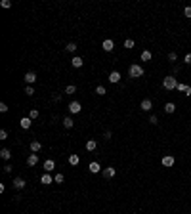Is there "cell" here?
<instances>
[{
	"label": "cell",
	"mask_w": 191,
	"mask_h": 214,
	"mask_svg": "<svg viewBox=\"0 0 191 214\" xmlns=\"http://www.w3.org/2000/svg\"><path fill=\"white\" fill-rule=\"evenodd\" d=\"M65 48H67V52H75V50H76V44H75V42H69Z\"/></svg>",
	"instance_id": "28"
},
{
	"label": "cell",
	"mask_w": 191,
	"mask_h": 214,
	"mask_svg": "<svg viewBox=\"0 0 191 214\" xmlns=\"http://www.w3.org/2000/svg\"><path fill=\"white\" fill-rule=\"evenodd\" d=\"M128 75L132 77V79H140L143 75V67L142 65H130V69H128Z\"/></svg>",
	"instance_id": "2"
},
{
	"label": "cell",
	"mask_w": 191,
	"mask_h": 214,
	"mask_svg": "<svg viewBox=\"0 0 191 214\" xmlns=\"http://www.w3.org/2000/svg\"><path fill=\"white\" fill-rule=\"evenodd\" d=\"M176 59H178L176 52H170V54H168V61H176Z\"/></svg>",
	"instance_id": "30"
},
{
	"label": "cell",
	"mask_w": 191,
	"mask_h": 214,
	"mask_svg": "<svg viewBox=\"0 0 191 214\" xmlns=\"http://www.w3.org/2000/svg\"><path fill=\"white\" fill-rule=\"evenodd\" d=\"M151 57H153V54L149 50H143L142 52V61H151Z\"/></svg>",
	"instance_id": "21"
},
{
	"label": "cell",
	"mask_w": 191,
	"mask_h": 214,
	"mask_svg": "<svg viewBox=\"0 0 191 214\" xmlns=\"http://www.w3.org/2000/svg\"><path fill=\"white\" fill-rule=\"evenodd\" d=\"M0 140H8V132H6V130H0Z\"/></svg>",
	"instance_id": "36"
},
{
	"label": "cell",
	"mask_w": 191,
	"mask_h": 214,
	"mask_svg": "<svg viewBox=\"0 0 191 214\" xmlns=\"http://www.w3.org/2000/svg\"><path fill=\"white\" fill-rule=\"evenodd\" d=\"M149 122H151V124H157V122H159L157 115H151V117H149Z\"/></svg>",
	"instance_id": "33"
},
{
	"label": "cell",
	"mask_w": 191,
	"mask_h": 214,
	"mask_svg": "<svg viewBox=\"0 0 191 214\" xmlns=\"http://www.w3.org/2000/svg\"><path fill=\"white\" fill-rule=\"evenodd\" d=\"M142 111H151V109H153V103H151V100H147V98H145V100H143L142 101Z\"/></svg>",
	"instance_id": "5"
},
{
	"label": "cell",
	"mask_w": 191,
	"mask_h": 214,
	"mask_svg": "<svg viewBox=\"0 0 191 214\" xmlns=\"http://www.w3.org/2000/svg\"><path fill=\"white\" fill-rule=\"evenodd\" d=\"M73 124H75V122H73V119H71V117H65V119H63V126H65V128H73Z\"/></svg>",
	"instance_id": "23"
},
{
	"label": "cell",
	"mask_w": 191,
	"mask_h": 214,
	"mask_svg": "<svg viewBox=\"0 0 191 214\" xmlns=\"http://www.w3.org/2000/svg\"><path fill=\"white\" fill-rule=\"evenodd\" d=\"M185 88H187V84H184V82H178L176 90H178V92H185Z\"/></svg>",
	"instance_id": "29"
},
{
	"label": "cell",
	"mask_w": 191,
	"mask_h": 214,
	"mask_svg": "<svg viewBox=\"0 0 191 214\" xmlns=\"http://www.w3.org/2000/svg\"><path fill=\"white\" fill-rule=\"evenodd\" d=\"M124 48H126V50H132V48H134V40H132V38H126V40H124Z\"/></svg>",
	"instance_id": "26"
},
{
	"label": "cell",
	"mask_w": 191,
	"mask_h": 214,
	"mask_svg": "<svg viewBox=\"0 0 191 214\" xmlns=\"http://www.w3.org/2000/svg\"><path fill=\"white\" fill-rule=\"evenodd\" d=\"M2 8H12V2L10 0H2Z\"/></svg>",
	"instance_id": "37"
},
{
	"label": "cell",
	"mask_w": 191,
	"mask_h": 214,
	"mask_svg": "<svg viewBox=\"0 0 191 214\" xmlns=\"http://www.w3.org/2000/svg\"><path fill=\"white\" fill-rule=\"evenodd\" d=\"M0 157H2L4 161H10V159H12V151H10V149H6V147H4L2 151H0Z\"/></svg>",
	"instance_id": "15"
},
{
	"label": "cell",
	"mask_w": 191,
	"mask_h": 214,
	"mask_svg": "<svg viewBox=\"0 0 191 214\" xmlns=\"http://www.w3.org/2000/svg\"><path fill=\"white\" fill-rule=\"evenodd\" d=\"M103 138H105V140H111V132H109V130H107V132L103 134Z\"/></svg>",
	"instance_id": "40"
},
{
	"label": "cell",
	"mask_w": 191,
	"mask_h": 214,
	"mask_svg": "<svg viewBox=\"0 0 191 214\" xmlns=\"http://www.w3.org/2000/svg\"><path fill=\"white\" fill-rule=\"evenodd\" d=\"M184 15H185V17H191V6H187L184 10Z\"/></svg>",
	"instance_id": "35"
},
{
	"label": "cell",
	"mask_w": 191,
	"mask_h": 214,
	"mask_svg": "<svg viewBox=\"0 0 191 214\" xmlns=\"http://www.w3.org/2000/svg\"><path fill=\"white\" fill-rule=\"evenodd\" d=\"M88 168H90V172H92V174H97V172L101 170V166H100V164H97L96 161H94V163H90V164H88Z\"/></svg>",
	"instance_id": "14"
},
{
	"label": "cell",
	"mask_w": 191,
	"mask_h": 214,
	"mask_svg": "<svg viewBox=\"0 0 191 214\" xmlns=\"http://www.w3.org/2000/svg\"><path fill=\"white\" fill-rule=\"evenodd\" d=\"M113 48H115V44H113V40H111V38L103 40V50H105V52H111Z\"/></svg>",
	"instance_id": "13"
},
{
	"label": "cell",
	"mask_w": 191,
	"mask_h": 214,
	"mask_svg": "<svg viewBox=\"0 0 191 214\" xmlns=\"http://www.w3.org/2000/svg\"><path fill=\"white\" fill-rule=\"evenodd\" d=\"M54 168H55V163H54V161H52V159L44 161V170H46V172H52Z\"/></svg>",
	"instance_id": "12"
},
{
	"label": "cell",
	"mask_w": 191,
	"mask_h": 214,
	"mask_svg": "<svg viewBox=\"0 0 191 214\" xmlns=\"http://www.w3.org/2000/svg\"><path fill=\"white\" fill-rule=\"evenodd\" d=\"M27 164L29 166H37L38 164V155L37 153H31L29 157H27Z\"/></svg>",
	"instance_id": "3"
},
{
	"label": "cell",
	"mask_w": 191,
	"mask_h": 214,
	"mask_svg": "<svg viewBox=\"0 0 191 214\" xmlns=\"http://www.w3.org/2000/svg\"><path fill=\"white\" fill-rule=\"evenodd\" d=\"M96 147H97L96 140H88V142H86V151H96Z\"/></svg>",
	"instance_id": "18"
},
{
	"label": "cell",
	"mask_w": 191,
	"mask_h": 214,
	"mask_svg": "<svg viewBox=\"0 0 191 214\" xmlns=\"http://www.w3.org/2000/svg\"><path fill=\"white\" fill-rule=\"evenodd\" d=\"M13 187H15V189H19V191L25 189V180L23 178H15L13 180Z\"/></svg>",
	"instance_id": "6"
},
{
	"label": "cell",
	"mask_w": 191,
	"mask_h": 214,
	"mask_svg": "<svg viewBox=\"0 0 191 214\" xmlns=\"http://www.w3.org/2000/svg\"><path fill=\"white\" fill-rule=\"evenodd\" d=\"M118 80H121V73H118V71H113L111 75H109V82H113V84H117Z\"/></svg>",
	"instance_id": "11"
},
{
	"label": "cell",
	"mask_w": 191,
	"mask_h": 214,
	"mask_svg": "<svg viewBox=\"0 0 191 214\" xmlns=\"http://www.w3.org/2000/svg\"><path fill=\"white\" fill-rule=\"evenodd\" d=\"M54 182H55V184H63V182H65V176H63V174H59V172H58V174L54 176Z\"/></svg>",
	"instance_id": "24"
},
{
	"label": "cell",
	"mask_w": 191,
	"mask_h": 214,
	"mask_svg": "<svg viewBox=\"0 0 191 214\" xmlns=\"http://www.w3.org/2000/svg\"><path fill=\"white\" fill-rule=\"evenodd\" d=\"M37 117H38V111H37V109H33V111L29 113V119L33 121V119H37Z\"/></svg>",
	"instance_id": "31"
},
{
	"label": "cell",
	"mask_w": 191,
	"mask_h": 214,
	"mask_svg": "<svg viewBox=\"0 0 191 214\" xmlns=\"http://www.w3.org/2000/svg\"><path fill=\"white\" fill-rule=\"evenodd\" d=\"M184 63L191 65V54H185V57H184Z\"/></svg>",
	"instance_id": "34"
},
{
	"label": "cell",
	"mask_w": 191,
	"mask_h": 214,
	"mask_svg": "<svg viewBox=\"0 0 191 214\" xmlns=\"http://www.w3.org/2000/svg\"><path fill=\"white\" fill-rule=\"evenodd\" d=\"M37 80V75H34L33 71H29V73H25V82L27 84H33V82Z\"/></svg>",
	"instance_id": "7"
},
{
	"label": "cell",
	"mask_w": 191,
	"mask_h": 214,
	"mask_svg": "<svg viewBox=\"0 0 191 214\" xmlns=\"http://www.w3.org/2000/svg\"><path fill=\"white\" fill-rule=\"evenodd\" d=\"M25 94H27V96H33V94H34V88H33V86H27V88H25Z\"/></svg>",
	"instance_id": "32"
},
{
	"label": "cell",
	"mask_w": 191,
	"mask_h": 214,
	"mask_svg": "<svg viewBox=\"0 0 191 214\" xmlns=\"http://www.w3.org/2000/svg\"><path fill=\"white\" fill-rule=\"evenodd\" d=\"M115 168H113V166H107V168H103V178H113V176H115Z\"/></svg>",
	"instance_id": "8"
},
{
	"label": "cell",
	"mask_w": 191,
	"mask_h": 214,
	"mask_svg": "<svg viewBox=\"0 0 191 214\" xmlns=\"http://www.w3.org/2000/svg\"><path fill=\"white\" fill-rule=\"evenodd\" d=\"M80 109H82V105H80L79 101H71V103H69V111L73 113V115H75V113H79Z\"/></svg>",
	"instance_id": "4"
},
{
	"label": "cell",
	"mask_w": 191,
	"mask_h": 214,
	"mask_svg": "<svg viewBox=\"0 0 191 214\" xmlns=\"http://www.w3.org/2000/svg\"><path fill=\"white\" fill-rule=\"evenodd\" d=\"M163 166H174V157L172 155H166V157H163Z\"/></svg>",
	"instance_id": "9"
},
{
	"label": "cell",
	"mask_w": 191,
	"mask_h": 214,
	"mask_svg": "<svg viewBox=\"0 0 191 214\" xmlns=\"http://www.w3.org/2000/svg\"><path fill=\"white\" fill-rule=\"evenodd\" d=\"M184 94H185V96H191V86L185 88V92H184Z\"/></svg>",
	"instance_id": "41"
},
{
	"label": "cell",
	"mask_w": 191,
	"mask_h": 214,
	"mask_svg": "<svg viewBox=\"0 0 191 214\" xmlns=\"http://www.w3.org/2000/svg\"><path fill=\"white\" fill-rule=\"evenodd\" d=\"M75 92H76V86L75 84H69V86L65 88V94H75Z\"/></svg>",
	"instance_id": "27"
},
{
	"label": "cell",
	"mask_w": 191,
	"mask_h": 214,
	"mask_svg": "<svg viewBox=\"0 0 191 214\" xmlns=\"http://www.w3.org/2000/svg\"><path fill=\"white\" fill-rule=\"evenodd\" d=\"M4 172L10 174V172H12V164H6V166H4Z\"/></svg>",
	"instance_id": "39"
},
{
	"label": "cell",
	"mask_w": 191,
	"mask_h": 214,
	"mask_svg": "<svg viewBox=\"0 0 191 214\" xmlns=\"http://www.w3.org/2000/svg\"><path fill=\"white\" fill-rule=\"evenodd\" d=\"M163 86H164V90H176V86H178L176 77H164Z\"/></svg>",
	"instance_id": "1"
},
{
	"label": "cell",
	"mask_w": 191,
	"mask_h": 214,
	"mask_svg": "<svg viewBox=\"0 0 191 214\" xmlns=\"http://www.w3.org/2000/svg\"><path fill=\"white\" fill-rule=\"evenodd\" d=\"M40 149H42V145H40V142H31V151H33V153H38Z\"/></svg>",
	"instance_id": "20"
},
{
	"label": "cell",
	"mask_w": 191,
	"mask_h": 214,
	"mask_svg": "<svg viewBox=\"0 0 191 214\" xmlns=\"http://www.w3.org/2000/svg\"><path fill=\"white\" fill-rule=\"evenodd\" d=\"M0 111H2V113L8 111V105H6V103H0Z\"/></svg>",
	"instance_id": "38"
},
{
	"label": "cell",
	"mask_w": 191,
	"mask_h": 214,
	"mask_svg": "<svg viewBox=\"0 0 191 214\" xmlns=\"http://www.w3.org/2000/svg\"><path fill=\"white\" fill-rule=\"evenodd\" d=\"M71 63H73V67H76V69H79V67H82V63H84V59H82V57H79V56H75Z\"/></svg>",
	"instance_id": "16"
},
{
	"label": "cell",
	"mask_w": 191,
	"mask_h": 214,
	"mask_svg": "<svg viewBox=\"0 0 191 214\" xmlns=\"http://www.w3.org/2000/svg\"><path fill=\"white\" fill-rule=\"evenodd\" d=\"M19 124H21V128H23V130H29V128H31V124H33V121H31V119H27V117H23L21 121H19Z\"/></svg>",
	"instance_id": "10"
},
{
	"label": "cell",
	"mask_w": 191,
	"mask_h": 214,
	"mask_svg": "<svg viewBox=\"0 0 191 214\" xmlns=\"http://www.w3.org/2000/svg\"><path fill=\"white\" fill-rule=\"evenodd\" d=\"M164 111H166V113H174V111H176V105H174L172 101L164 103Z\"/></svg>",
	"instance_id": "22"
},
{
	"label": "cell",
	"mask_w": 191,
	"mask_h": 214,
	"mask_svg": "<svg viewBox=\"0 0 191 214\" xmlns=\"http://www.w3.org/2000/svg\"><path fill=\"white\" fill-rule=\"evenodd\" d=\"M79 163H80L79 155H75V153H73V155H69V164H71V166H76Z\"/></svg>",
	"instance_id": "17"
},
{
	"label": "cell",
	"mask_w": 191,
	"mask_h": 214,
	"mask_svg": "<svg viewBox=\"0 0 191 214\" xmlns=\"http://www.w3.org/2000/svg\"><path fill=\"white\" fill-rule=\"evenodd\" d=\"M96 94H97V96H105V94H107V90H105V88H103V86L100 84V86H96Z\"/></svg>",
	"instance_id": "25"
},
{
	"label": "cell",
	"mask_w": 191,
	"mask_h": 214,
	"mask_svg": "<svg viewBox=\"0 0 191 214\" xmlns=\"http://www.w3.org/2000/svg\"><path fill=\"white\" fill-rule=\"evenodd\" d=\"M40 182H42L44 185H50L52 182H54V178H52L50 174H42V178H40Z\"/></svg>",
	"instance_id": "19"
}]
</instances>
